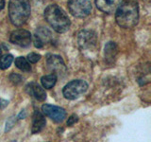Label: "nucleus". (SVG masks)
<instances>
[{
  "instance_id": "423d86ee",
  "label": "nucleus",
  "mask_w": 151,
  "mask_h": 142,
  "mask_svg": "<svg viewBox=\"0 0 151 142\" xmlns=\"http://www.w3.org/2000/svg\"><path fill=\"white\" fill-rule=\"evenodd\" d=\"M46 64L52 73L57 75V77H64L67 72V68L64 62L59 55H48L46 59Z\"/></svg>"
},
{
  "instance_id": "f257e3e1",
  "label": "nucleus",
  "mask_w": 151,
  "mask_h": 142,
  "mask_svg": "<svg viewBox=\"0 0 151 142\" xmlns=\"http://www.w3.org/2000/svg\"><path fill=\"white\" fill-rule=\"evenodd\" d=\"M115 20L123 28H131L139 20V6L135 0H124L115 12Z\"/></svg>"
},
{
  "instance_id": "f03ea898",
  "label": "nucleus",
  "mask_w": 151,
  "mask_h": 142,
  "mask_svg": "<svg viewBox=\"0 0 151 142\" xmlns=\"http://www.w3.org/2000/svg\"><path fill=\"white\" fill-rule=\"evenodd\" d=\"M45 18L51 28L58 33H64L70 28L71 22L68 15L58 5L52 4L45 9Z\"/></svg>"
},
{
  "instance_id": "412c9836",
  "label": "nucleus",
  "mask_w": 151,
  "mask_h": 142,
  "mask_svg": "<svg viewBox=\"0 0 151 142\" xmlns=\"http://www.w3.org/2000/svg\"><path fill=\"white\" fill-rule=\"evenodd\" d=\"M4 6H5V1H4V0H0V11L3 9Z\"/></svg>"
},
{
  "instance_id": "4be33fe9",
  "label": "nucleus",
  "mask_w": 151,
  "mask_h": 142,
  "mask_svg": "<svg viewBox=\"0 0 151 142\" xmlns=\"http://www.w3.org/2000/svg\"><path fill=\"white\" fill-rule=\"evenodd\" d=\"M1 53H2V49H1V47H0V56H1Z\"/></svg>"
},
{
  "instance_id": "2eb2a0df",
  "label": "nucleus",
  "mask_w": 151,
  "mask_h": 142,
  "mask_svg": "<svg viewBox=\"0 0 151 142\" xmlns=\"http://www.w3.org/2000/svg\"><path fill=\"white\" fill-rule=\"evenodd\" d=\"M57 79H58V77H57V75H55L54 73L42 76L41 78V83H42V87L45 89H51L56 84Z\"/></svg>"
},
{
  "instance_id": "6e6552de",
  "label": "nucleus",
  "mask_w": 151,
  "mask_h": 142,
  "mask_svg": "<svg viewBox=\"0 0 151 142\" xmlns=\"http://www.w3.org/2000/svg\"><path fill=\"white\" fill-rule=\"evenodd\" d=\"M42 112L55 122H61L66 117V111L63 108L51 104H44L42 106Z\"/></svg>"
},
{
  "instance_id": "f3484780",
  "label": "nucleus",
  "mask_w": 151,
  "mask_h": 142,
  "mask_svg": "<svg viewBox=\"0 0 151 142\" xmlns=\"http://www.w3.org/2000/svg\"><path fill=\"white\" fill-rule=\"evenodd\" d=\"M13 62V56L11 54H6L3 55L1 58H0V69L5 70L9 68L11 66L12 63Z\"/></svg>"
},
{
  "instance_id": "9d476101",
  "label": "nucleus",
  "mask_w": 151,
  "mask_h": 142,
  "mask_svg": "<svg viewBox=\"0 0 151 142\" xmlns=\"http://www.w3.org/2000/svg\"><path fill=\"white\" fill-rule=\"evenodd\" d=\"M52 39V33L48 28L41 27L37 28L34 34V45L38 49L44 46L45 44L50 42Z\"/></svg>"
},
{
  "instance_id": "dca6fc26",
  "label": "nucleus",
  "mask_w": 151,
  "mask_h": 142,
  "mask_svg": "<svg viewBox=\"0 0 151 142\" xmlns=\"http://www.w3.org/2000/svg\"><path fill=\"white\" fill-rule=\"evenodd\" d=\"M14 64H15L16 67L18 69H20L23 72H29L31 70V66L30 63L28 62L25 57H17L14 61Z\"/></svg>"
},
{
  "instance_id": "39448f33",
  "label": "nucleus",
  "mask_w": 151,
  "mask_h": 142,
  "mask_svg": "<svg viewBox=\"0 0 151 142\" xmlns=\"http://www.w3.org/2000/svg\"><path fill=\"white\" fill-rule=\"evenodd\" d=\"M68 9L73 16L84 18L92 12V3L90 0H69Z\"/></svg>"
},
{
  "instance_id": "20e7f679",
  "label": "nucleus",
  "mask_w": 151,
  "mask_h": 142,
  "mask_svg": "<svg viewBox=\"0 0 151 142\" xmlns=\"http://www.w3.org/2000/svg\"><path fill=\"white\" fill-rule=\"evenodd\" d=\"M88 89V83L83 80H71L63 89V94L65 99L74 101L83 95Z\"/></svg>"
},
{
  "instance_id": "9b49d317",
  "label": "nucleus",
  "mask_w": 151,
  "mask_h": 142,
  "mask_svg": "<svg viewBox=\"0 0 151 142\" xmlns=\"http://www.w3.org/2000/svg\"><path fill=\"white\" fill-rule=\"evenodd\" d=\"M123 0H96V5L99 11L111 14L116 12Z\"/></svg>"
},
{
  "instance_id": "7ed1b4c3",
  "label": "nucleus",
  "mask_w": 151,
  "mask_h": 142,
  "mask_svg": "<svg viewBox=\"0 0 151 142\" xmlns=\"http://www.w3.org/2000/svg\"><path fill=\"white\" fill-rule=\"evenodd\" d=\"M29 0H9V17L12 24L16 27L24 25L30 15Z\"/></svg>"
},
{
  "instance_id": "f8f14e48",
  "label": "nucleus",
  "mask_w": 151,
  "mask_h": 142,
  "mask_svg": "<svg viewBox=\"0 0 151 142\" xmlns=\"http://www.w3.org/2000/svg\"><path fill=\"white\" fill-rule=\"evenodd\" d=\"M46 121L44 114L40 111H35L33 114L32 118V126H31V133L32 134H38L45 127Z\"/></svg>"
},
{
  "instance_id": "ddd939ff",
  "label": "nucleus",
  "mask_w": 151,
  "mask_h": 142,
  "mask_svg": "<svg viewBox=\"0 0 151 142\" xmlns=\"http://www.w3.org/2000/svg\"><path fill=\"white\" fill-rule=\"evenodd\" d=\"M27 92L31 95V96H34L36 99H38L39 101H44L46 99V93L45 91V89L42 88L41 85H39L36 83H28L26 86Z\"/></svg>"
},
{
  "instance_id": "1a4fd4ad",
  "label": "nucleus",
  "mask_w": 151,
  "mask_h": 142,
  "mask_svg": "<svg viewBox=\"0 0 151 142\" xmlns=\"http://www.w3.org/2000/svg\"><path fill=\"white\" fill-rule=\"evenodd\" d=\"M9 41L21 47H27L31 43V34L26 30H16L11 33Z\"/></svg>"
},
{
  "instance_id": "a211bd4d",
  "label": "nucleus",
  "mask_w": 151,
  "mask_h": 142,
  "mask_svg": "<svg viewBox=\"0 0 151 142\" xmlns=\"http://www.w3.org/2000/svg\"><path fill=\"white\" fill-rule=\"evenodd\" d=\"M40 59H41L40 54H37V53H34V52H32V53H29L27 55V60L29 62L30 64H36Z\"/></svg>"
},
{
  "instance_id": "aec40b11",
  "label": "nucleus",
  "mask_w": 151,
  "mask_h": 142,
  "mask_svg": "<svg viewBox=\"0 0 151 142\" xmlns=\"http://www.w3.org/2000/svg\"><path fill=\"white\" fill-rule=\"evenodd\" d=\"M78 120V116H76V115H72L69 118H68V120H67V125L68 126H71V125H73L75 124L76 122H77Z\"/></svg>"
},
{
  "instance_id": "0eeeda50",
  "label": "nucleus",
  "mask_w": 151,
  "mask_h": 142,
  "mask_svg": "<svg viewBox=\"0 0 151 142\" xmlns=\"http://www.w3.org/2000/svg\"><path fill=\"white\" fill-rule=\"evenodd\" d=\"M77 41L78 45L81 49H89L96 45L97 36L93 30H82L78 32Z\"/></svg>"
},
{
  "instance_id": "6ab92c4d",
  "label": "nucleus",
  "mask_w": 151,
  "mask_h": 142,
  "mask_svg": "<svg viewBox=\"0 0 151 142\" xmlns=\"http://www.w3.org/2000/svg\"><path fill=\"white\" fill-rule=\"evenodd\" d=\"M9 80H11L13 83L19 84V83H20L22 82V77H21L20 75L13 73V74H12V75H11V77H9Z\"/></svg>"
},
{
  "instance_id": "4468645a",
  "label": "nucleus",
  "mask_w": 151,
  "mask_h": 142,
  "mask_svg": "<svg viewBox=\"0 0 151 142\" xmlns=\"http://www.w3.org/2000/svg\"><path fill=\"white\" fill-rule=\"evenodd\" d=\"M105 60L108 64H112L116 59V56L118 53L117 46L114 42H109L105 46Z\"/></svg>"
}]
</instances>
